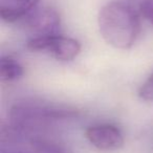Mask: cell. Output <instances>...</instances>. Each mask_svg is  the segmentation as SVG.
Instances as JSON below:
<instances>
[{"label":"cell","instance_id":"9c48e42d","mask_svg":"<svg viewBox=\"0 0 153 153\" xmlns=\"http://www.w3.org/2000/svg\"><path fill=\"white\" fill-rule=\"evenodd\" d=\"M140 11L143 17L153 24V0H142L140 4Z\"/></svg>","mask_w":153,"mask_h":153},{"label":"cell","instance_id":"52a82bcc","mask_svg":"<svg viewBox=\"0 0 153 153\" xmlns=\"http://www.w3.org/2000/svg\"><path fill=\"white\" fill-rule=\"evenodd\" d=\"M24 74L21 64L11 57H2L0 60V76L2 81L11 82L18 80Z\"/></svg>","mask_w":153,"mask_h":153},{"label":"cell","instance_id":"8992f818","mask_svg":"<svg viewBox=\"0 0 153 153\" xmlns=\"http://www.w3.org/2000/svg\"><path fill=\"white\" fill-rule=\"evenodd\" d=\"M40 0H0L1 19L9 23L21 21L39 4Z\"/></svg>","mask_w":153,"mask_h":153},{"label":"cell","instance_id":"277c9868","mask_svg":"<svg viewBox=\"0 0 153 153\" xmlns=\"http://www.w3.org/2000/svg\"><path fill=\"white\" fill-rule=\"evenodd\" d=\"M21 25L30 32L32 37L57 35L60 30V16L51 7H36L21 20Z\"/></svg>","mask_w":153,"mask_h":153},{"label":"cell","instance_id":"6da1fadb","mask_svg":"<svg viewBox=\"0 0 153 153\" xmlns=\"http://www.w3.org/2000/svg\"><path fill=\"white\" fill-rule=\"evenodd\" d=\"M98 23L103 39L117 49L131 48L140 33L137 12L123 1L105 4L99 13Z\"/></svg>","mask_w":153,"mask_h":153},{"label":"cell","instance_id":"5b68a950","mask_svg":"<svg viewBox=\"0 0 153 153\" xmlns=\"http://www.w3.org/2000/svg\"><path fill=\"white\" fill-rule=\"evenodd\" d=\"M85 136L99 150H117L124 145V136L121 130L109 124L90 126L86 129Z\"/></svg>","mask_w":153,"mask_h":153},{"label":"cell","instance_id":"3957f363","mask_svg":"<svg viewBox=\"0 0 153 153\" xmlns=\"http://www.w3.org/2000/svg\"><path fill=\"white\" fill-rule=\"evenodd\" d=\"M26 47L33 51H44L63 62L74 60L81 51L79 41L59 34L30 38Z\"/></svg>","mask_w":153,"mask_h":153},{"label":"cell","instance_id":"7a4b0ae2","mask_svg":"<svg viewBox=\"0 0 153 153\" xmlns=\"http://www.w3.org/2000/svg\"><path fill=\"white\" fill-rule=\"evenodd\" d=\"M74 115L76 112L72 110L32 105H18L13 107L10 112L11 121L14 126L23 129L37 127L55 120L72 117Z\"/></svg>","mask_w":153,"mask_h":153},{"label":"cell","instance_id":"ba28073f","mask_svg":"<svg viewBox=\"0 0 153 153\" xmlns=\"http://www.w3.org/2000/svg\"><path fill=\"white\" fill-rule=\"evenodd\" d=\"M138 96L147 102H153V72L138 89Z\"/></svg>","mask_w":153,"mask_h":153}]
</instances>
